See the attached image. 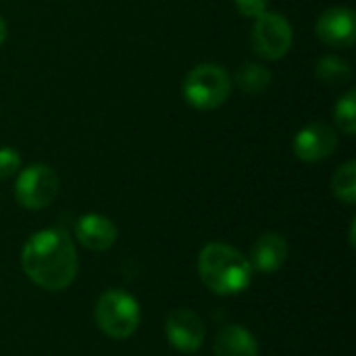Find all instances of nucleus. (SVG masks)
Instances as JSON below:
<instances>
[{"label":"nucleus","mask_w":356,"mask_h":356,"mask_svg":"<svg viewBox=\"0 0 356 356\" xmlns=\"http://www.w3.org/2000/svg\"><path fill=\"white\" fill-rule=\"evenodd\" d=\"M21 267L35 286L58 292L69 288L77 275V250L63 229H42L25 242Z\"/></svg>","instance_id":"nucleus-1"},{"label":"nucleus","mask_w":356,"mask_h":356,"mask_svg":"<svg viewBox=\"0 0 356 356\" xmlns=\"http://www.w3.org/2000/svg\"><path fill=\"white\" fill-rule=\"evenodd\" d=\"M250 261L225 242H211L198 254V273L202 284L219 296L242 294L252 282Z\"/></svg>","instance_id":"nucleus-2"},{"label":"nucleus","mask_w":356,"mask_h":356,"mask_svg":"<svg viewBox=\"0 0 356 356\" xmlns=\"http://www.w3.org/2000/svg\"><path fill=\"white\" fill-rule=\"evenodd\" d=\"M232 86L234 81L221 65L202 63L186 75L184 98L198 111H213L227 102Z\"/></svg>","instance_id":"nucleus-3"},{"label":"nucleus","mask_w":356,"mask_h":356,"mask_svg":"<svg viewBox=\"0 0 356 356\" xmlns=\"http://www.w3.org/2000/svg\"><path fill=\"white\" fill-rule=\"evenodd\" d=\"M96 325L113 340H125L136 334L140 325V305L125 290H106L94 309Z\"/></svg>","instance_id":"nucleus-4"},{"label":"nucleus","mask_w":356,"mask_h":356,"mask_svg":"<svg viewBox=\"0 0 356 356\" xmlns=\"http://www.w3.org/2000/svg\"><path fill=\"white\" fill-rule=\"evenodd\" d=\"M60 179L54 169L44 163H33L25 167L15 184V198L27 211L46 209L58 194Z\"/></svg>","instance_id":"nucleus-5"},{"label":"nucleus","mask_w":356,"mask_h":356,"mask_svg":"<svg viewBox=\"0 0 356 356\" xmlns=\"http://www.w3.org/2000/svg\"><path fill=\"white\" fill-rule=\"evenodd\" d=\"M294 42L290 21L275 10H265L252 25V48L267 60L284 58Z\"/></svg>","instance_id":"nucleus-6"},{"label":"nucleus","mask_w":356,"mask_h":356,"mask_svg":"<svg viewBox=\"0 0 356 356\" xmlns=\"http://www.w3.org/2000/svg\"><path fill=\"white\" fill-rule=\"evenodd\" d=\"M165 334L173 348H177L179 353L192 355L200 350V346L204 344L207 325L198 313L190 309H175L169 313L165 321Z\"/></svg>","instance_id":"nucleus-7"},{"label":"nucleus","mask_w":356,"mask_h":356,"mask_svg":"<svg viewBox=\"0 0 356 356\" xmlns=\"http://www.w3.org/2000/svg\"><path fill=\"white\" fill-rule=\"evenodd\" d=\"M336 146H338L336 129L321 121H315V123H309L307 127H302L292 142L294 154L305 163H319V161L332 156Z\"/></svg>","instance_id":"nucleus-8"},{"label":"nucleus","mask_w":356,"mask_h":356,"mask_svg":"<svg viewBox=\"0 0 356 356\" xmlns=\"http://www.w3.org/2000/svg\"><path fill=\"white\" fill-rule=\"evenodd\" d=\"M317 38L332 48H348L356 40L355 10L348 6H332L323 10L315 25Z\"/></svg>","instance_id":"nucleus-9"},{"label":"nucleus","mask_w":356,"mask_h":356,"mask_svg":"<svg viewBox=\"0 0 356 356\" xmlns=\"http://www.w3.org/2000/svg\"><path fill=\"white\" fill-rule=\"evenodd\" d=\"M117 225L98 213H88L75 221V238L77 242L92 250V252H104L111 250L117 242Z\"/></svg>","instance_id":"nucleus-10"},{"label":"nucleus","mask_w":356,"mask_h":356,"mask_svg":"<svg viewBox=\"0 0 356 356\" xmlns=\"http://www.w3.org/2000/svg\"><path fill=\"white\" fill-rule=\"evenodd\" d=\"M288 252H290V248H288L286 238L275 232H267L254 242L248 261H250L252 269H257L261 273H275L288 261Z\"/></svg>","instance_id":"nucleus-11"},{"label":"nucleus","mask_w":356,"mask_h":356,"mask_svg":"<svg viewBox=\"0 0 356 356\" xmlns=\"http://www.w3.org/2000/svg\"><path fill=\"white\" fill-rule=\"evenodd\" d=\"M215 356H259L257 338L242 325H225L215 338Z\"/></svg>","instance_id":"nucleus-12"},{"label":"nucleus","mask_w":356,"mask_h":356,"mask_svg":"<svg viewBox=\"0 0 356 356\" xmlns=\"http://www.w3.org/2000/svg\"><path fill=\"white\" fill-rule=\"evenodd\" d=\"M315 75L325 86H344L346 81H350L353 69H350V65L342 56L327 54V56H321L317 60Z\"/></svg>","instance_id":"nucleus-13"},{"label":"nucleus","mask_w":356,"mask_h":356,"mask_svg":"<svg viewBox=\"0 0 356 356\" xmlns=\"http://www.w3.org/2000/svg\"><path fill=\"white\" fill-rule=\"evenodd\" d=\"M236 83L246 94H261L271 83V71L261 63H244L236 71Z\"/></svg>","instance_id":"nucleus-14"},{"label":"nucleus","mask_w":356,"mask_h":356,"mask_svg":"<svg viewBox=\"0 0 356 356\" xmlns=\"http://www.w3.org/2000/svg\"><path fill=\"white\" fill-rule=\"evenodd\" d=\"M334 196L346 204H355L356 200V163L346 161L332 177Z\"/></svg>","instance_id":"nucleus-15"},{"label":"nucleus","mask_w":356,"mask_h":356,"mask_svg":"<svg viewBox=\"0 0 356 356\" xmlns=\"http://www.w3.org/2000/svg\"><path fill=\"white\" fill-rule=\"evenodd\" d=\"M334 121L338 129L346 136L356 134V92L348 90L334 106Z\"/></svg>","instance_id":"nucleus-16"},{"label":"nucleus","mask_w":356,"mask_h":356,"mask_svg":"<svg viewBox=\"0 0 356 356\" xmlns=\"http://www.w3.org/2000/svg\"><path fill=\"white\" fill-rule=\"evenodd\" d=\"M21 169V156L15 148L2 146L0 148V179H8Z\"/></svg>","instance_id":"nucleus-17"},{"label":"nucleus","mask_w":356,"mask_h":356,"mask_svg":"<svg viewBox=\"0 0 356 356\" xmlns=\"http://www.w3.org/2000/svg\"><path fill=\"white\" fill-rule=\"evenodd\" d=\"M234 2H236V8L244 17H250V19L261 17L267 10V4H269V0H234Z\"/></svg>","instance_id":"nucleus-18"},{"label":"nucleus","mask_w":356,"mask_h":356,"mask_svg":"<svg viewBox=\"0 0 356 356\" xmlns=\"http://www.w3.org/2000/svg\"><path fill=\"white\" fill-rule=\"evenodd\" d=\"M4 40H6V23H4V19L0 17V46L4 44Z\"/></svg>","instance_id":"nucleus-19"},{"label":"nucleus","mask_w":356,"mask_h":356,"mask_svg":"<svg viewBox=\"0 0 356 356\" xmlns=\"http://www.w3.org/2000/svg\"><path fill=\"white\" fill-rule=\"evenodd\" d=\"M355 225H356V221H353L350 223V236H348V240H350V246L355 248Z\"/></svg>","instance_id":"nucleus-20"}]
</instances>
